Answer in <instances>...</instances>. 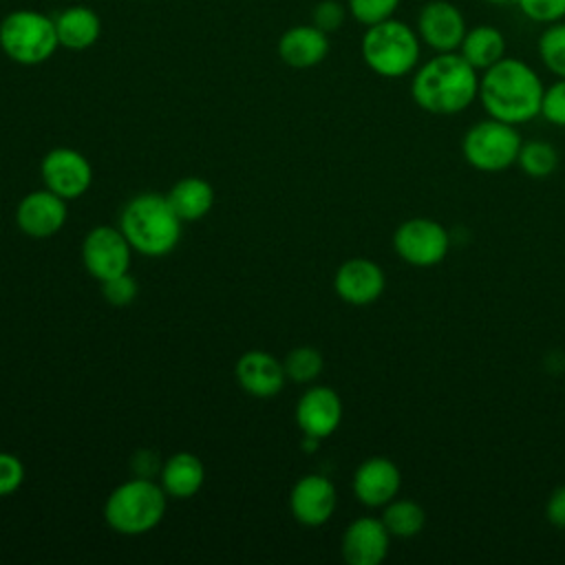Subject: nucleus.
Wrapping results in <instances>:
<instances>
[{
	"mask_svg": "<svg viewBox=\"0 0 565 565\" xmlns=\"http://www.w3.org/2000/svg\"><path fill=\"white\" fill-rule=\"evenodd\" d=\"M545 84L521 57H503L479 75V102L488 117L525 124L541 115Z\"/></svg>",
	"mask_w": 565,
	"mask_h": 565,
	"instance_id": "obj_1",
	"label": "nucleus"
},
{
	"mask_svg": "<svg viewBox=\"0 0 565 565\" xmlns=\"http://www.w3.org/2000/svg\"><path fill=\"white\" fill-rule=\"evenodd\" d=\"M411 97L430 115H457L479 97V71L459 51L435 53L413 71Z\"/></svg>",
	"mask_w": 565,
	"mask_h": 565,
	"instance_id": "obj_2",
	"label": "nucleus"
},
{
	"mask_svg": "<svg viewBox=\"0 0 565 565\" xmlns=\"http://www.w3.org/2000/svg\"><path fill=\"white\" fill-rule=\"evenodd\" d=\"M183 221L177 216L166 194L141 192L121 212L119 227L130 247L143 256H166L181 241Z\"/></svg>",
	"mask_w": 565,
	"mask_h": 565,
	"instance_id": "obj_3",
	"label": "nucleus"
},
{
	"mask_svg": "<svg viewBox=\"0 0 565 565\" xmlns=\"http://www.w3.org/2000/svg\"><path fill=\"white\" fill-rule=\"evenodd\" d=\"M422 40L415 26L395 15L371 24L362 33L360 53L364 64L384 79H399L413 75L422 62Z\"/></svg>",
	"mask_w": 565,
	"mask_h": 565,
	"instance_id": "obj_4",
	"label": "nucleus"
},
{
	"mask_svg": "<svg viewBox=\"0 0 565 565\" xmlns=\"http://www.w3.org/2000/svg\"><path fill=\"white\" fill-rule=\"evenodd\" d=\"M168 508V494L161 483L148 477H132L119 483L104 503V519L110 530L126 536H139L154 530Z\"/></svg>",
	"mask_w": 565,
	"mask_h": 565,
	"instance_id": "obj_5",
	"label": "nucleus"
},
{
	"mask_svg": "<svg viewBox=\"0 0 565 565\" xmlns=\"http://www.w3.org/2000/svg\"><path fill=\"white\" fill-rule=\"evenodd\" d=\"M2 53L22 66H38L60 49L55 20L35 9L9 11L0 22Z\"/></svg>",
	"mask_w": 565,
	"mask_h": 565,
	"instance_id": "obj_6",
	"label": "nucleus"
},
{
	"mask_svg": "<svg viewBox=\"0 0 565 565\" xmlns=\"http://www.w3.org/2000/svg\"><path fill=\"white\" fill-rule=\"evenodd\" d=\"M521 143L516 126L488 117L466 130L461 152L472 168L481 172H501L516 163Z\"/></svg>",
	"mask_w": 565,
	"mask_h": 565,
	"instance_id": "obj_7",
	"label": "nucleus"
},
{
	"mask_svg": "<svg viewBox=\"0 0 565 565\" xmlns=\"http://www.w3.org/2000/svg\"><path fill=\"white\" fill-rule=\"evenodd\" d=\"M393 249L404 263L413 267H435L446 258L450 249V236L441 223L415 216L397 225L393 234Z\"/></svg>",
	"mask_w": 565,
	"mask_h": 565,
	"instance_id": "obj_8",
	"label": "nucleus"
},
{
	"mask_svg": "<svg viewBox=\"0 0 565 565\" xmlns=\"http://www.w3.org/2000/svg\"><path fill=\"white\" fill-rule=\"evenodd\" d=\"M132 252L121 227L97 225L84 236L82 263L95 280L104 282L128 271Z\"/></svg>",
	"mask_w": 565,
	"mask_h": 565,
	"instance_id": "obj_9",
	"label": "nucleus"
},
{
	"mask_svg": "<svg viewBox=\"0 0 565 565\" xmlns=\"http://www.w3.org/2000/svg\"><path fill=\"white\" fill-rule=\"evenodd\" d=\"M415 31L422 44L433 53H455L463 42L468 24L455 2L428 0L417 11Z\"/></svg>",
	"mask_w": 565,
	"mask_h": 565,
	"instance_id": "obj_10",
	"label": "nucleus"
},
{
	"mask_svg": "<svg viewBox=\"0 0 565 565\" xmlns=\"http://www.w3.org/2000/svg\"><path fill=\"white\" fill-rule=\"evenodd\" d=\"M44 188L71 201L82 196L93 183V168L88 159L75 148H53L40 163Z\"/></svg>",
	"mask_w": 565,
	"mask_h": 565,
	"instance_id": "obj_11",
	"label": "nucleus"
},
{
	"mask_svg": "<svg viewBox=\"0 0 565 565\" xmlns=\"http://www.w3.org/2000/svg\"><path fill=\"white\" fill-rule=\"evenodd\" d=\"M18 230L31 238L55 236L66 223V199L49 188L29 192L15 207Z\"/></svg>",
	"mask_w": 565,
	"mask_h": 565,
	"instance_id": "obj_12",
	"label": "nucleus"
},
{
	"mask_svg": "<svg viewBox=\"0 0 565 565\" xmlns=\"http://www.w3.org/2000/svg\"><path fill=\"white\" fill-rule=\"evenodd\" d=\"M355 499L366 508H384L402 488V472L388 457L364 459L351 481Z\"/></svg>",
	"mask_w": 565,
	"mask_h": 565,
	"instance_id": "obj_13",
	"label": "nucleus"
},
{
	"mask_svg": "<svg viewBox=\"0 0 565 565\" xmlns=\"http://www.w3.org/2000/svg\"><path fill=\"white\" fill-rule=\"evenodd\" d=\"M335 486L322 475L300 477L289 492V510L294 519L307 527L327 523L335 510Z\"/></svg>",
	"mask_w": 565,
	"mask_h": 565,
	"instance_id": "obj_14",
	"label": "nucleus"
},
{
	"mask_svg": "<svg viewBox=\"0 0 565 565\" xmlns=\"http://www.w3.org/2000/svg\"><path fill=\"white\" fill-rule=\"evenodd\" d=\"M386 287V276L382 267L371 258H349L344 260L335 276L333 289L335 294L353 307H364L375 302Z\"/></svg>",
	"mask_w": 565,
	"mask_h": 565,
	"instance_id": "obj_15",
	"label": "nucleus"
},
{
	"mask_svg": "<svg viewBox=\"0 0 565 565\" xmlns=\"http://www.w3.org/2000/svg\"><path fill=\"white\" fill-rule=\"evenodd\" d=\"M342 422V399L329 386L307 388L296 404V424L309 437L324 439L338 430Z\"/></svg>",
	"mask_w": 565,
	"mask_h": 565,
	"instance_id": "obj_16",
	"label": "nucleus"
},
{
	"mask_svg": "<svg viewBox=\"0 0 565 565\" xmlns=\"http://www.w3.org/2000/svg\"><path fill=\"white\" fill-rule=\"evenodd\" d=\"M391 534L382 519L360 516L351 521L342 534V558L349 565H380L388 554Z\"/></svg>",
	"mask_w": 565,
	"mask_h": 565,
	"instance_id": "obj_17",
	"label": "nucleus"
},
{
	"mask_svg": "<svg viewBox=\"0 0 565 565\" xmlns=\"http://www.w3.org/2000/svg\"><path fill=\"white\" fill-rule=\"evenodd\" d=\"M236 380L241 388L254 397H274L282 391L287 373L280 360H276L271 353L252 349L245 351L234 366Z\"/></svg>",
	"mask_w": 565,
	"mask_h": 565,
	"instance_id": "obj_18",
	"label": "nucleus"
},
{
	"mask_svg": "<svg viewBox=\"0 0 565 565\" xmlns=\"http://www.w3.org/2000/svg\"><path fill=\"white\" fill-rule=\"evenodd\" d=\"M278 55L291 68L318 66L329 55V33L313 24L289 26L278 40Z\"/></svg>",
	"mask_w": 565,
	"mask_h": 565,
	"instance_id": "obj_19",
	"label": "nucleus"
},
{
	"mask_svg": "<svg viewBox=\"0 0 565 565\" xmlns=\"http://www.w3.org/2000/svg\"><path fill=\"white\" fill-rule=\"evenodd\" d=\"M53 20H55L60 46L68 49V51H86L102 35L99 15L86 4L66 7Z\"/></svg>",
	"mask_w": 565,
	"mask_h": 565,
	"instance_id": "obj_20",
	"label": "nucleus"
},
{
	"mask_svg": "<svg viewBox=\"0 0 565 565\" xmlns=\"http://www.w3.org/2000/svg\"><path fill=\"white\" fill-rule=\"evenodd\" d=\"M205 481V466L194 452H174L168 457L159 472V483L172 499L194 497Z\"/></svg>",
	"mask_w": 565,
	"mask_h": 565,
	"instance_id": "obj_21",
	"label": "nucleus"
},
{
	"mask_svg": "<svg viewBox=\"0 0 565 565\" xmlns=\"http://www.w3.org/2000/svg\"><path fill=\"white\" fill-rule=\"evenodd\" d=\"M459 55L479 73L505 57V35L492 24L468 26Z\"/></svg>",
	"mask_w": 565,
	"mask_h": 565,
	"instance_id": "obj_22",
	"label": "nucleus"
},
{
	"mask_svg": "<svg viewBox=\"0 0 565 565\" xmlns=\"http://www.w3.org/2000/svg\"><path fill=\"white\" fill-rule=\"evenodd\" d=\"M166 196L183 223L203 218L214 205V190L201 177L179 179Z\"/></svg>",
	"mask_w": 565,
	"mask_h": 565,
	"instance_id": "obj_23",
	"label": "nucleus"
},
{
	"mask_svg": "<svg viewBox=\"0 0 565 565\" xmlns=\"http://www.w3.org/2000/svg\"><path fill=\"white\" fill-rule=\"evenodd\" d=\"M382 523L388 530L391 536L397 539H411L417 536L424 530L426 512L424 508L413 499H393L382 510Z\"/></svg>",
	"mask_w": 565,
	"mask_h": 565,
	"instance_id": "obj_24",
	"label": "nucleus"
},
{
	"mask_svg": "<svg viewBox=\"0 0 565 565\" xmlns=\"http://www.w3.org/2000/svg\"><path fill=\"white\" fill-rule=\"evenodd\" d=\"M519 168L532 177V179H545L550 177L556 166H558V152L552 143L543 139H532L527 143H521L519 157H516Z\"/></svg>",
	"mask_w": 565,
	"mask_h": 565,
	"instance_id": "obj_25",
	"label": "nucleus"
},
{
	"mask_svg": "<svg viewBox=\"0 0 565 565\" xmlns=\"http://www.w3.org/2000/svg\"><path fill=\"white\" fill-rule=\"evenodd\" d=\"M541 64L554 75L565 77V20L547 24L536 42Z\"/></svg>",
	"mask_w": 565,
	"mask_h": 565,
	"instance_id": "obj_26",
	"label": "nucleus"
},
{
	"mask_svg": "<svg viewBox=\"0 0 565 565\" xmlns=\"http://www.w3.org/2000/svg\"><path fill=\"white\" fill-rule=\"evenodd\" d=\"M282 366H285L287 380L305 384L316 380L322 373L324 358L316 347H296L285 355Z\"/></svg>",
	"mask_w": 565,
	"mask_h": 565,
	"instance_id": "obj_27",
	"label": "nucleus"
},
{
	"mask_svg": "<svg viewBox=\"0 0 565 565\" xmlns=\"http://www.w3.org/2000/svg\"><path fill=\"white\" fill-rule=\"evenodd\" d=\"M399 2L402 0H347V9L355 22H360L362 26H371L393 18L399 9Z\"/></svg>",
	"mask_w": 565,
	"mask_h": 565,
	"instance_id": "obj_28",
	"label": "nucleus"
},
{
	"mask_svg": "<svg viewBox=\"0 0 565 565\" xmlns=\"http://www.w3.org/2000/svg\"><path fill=\"white\" fill-rule=\"evenodd\" d=\"M519 11L536 24H554L565 20V0H514Z\"/></svg>",
	"mask_w": 565,
	"mask_h": 565,
	"instance_id": "obj_29",
	"label": "nucleus"
},
{
	"mask_svg": "<svg viewBox=\"0 0 565 565\" xmlns=\"http://www.w3.org/2000/svg\"><path fill=\"white\" fill-rule=\"evenodd\" d=\"M541 117L558 128H565V77H556V82L545 86Z\"/></svg>",
	"mask_w": 565,
	"mask_h": 565,
	"instance_id": "obj_30",
	"label": "nucleus"
},
{
	"mask_svg": "<svg viewBox=\"0 0 565 565\" xmlns=\"http://www.w3.org/2000/svg\"><path fill=\"white\" fill-rule=\"evenodd\" d=\"M349 9L340 0H320L311 11V24L324 33H333L344 24Z\"/></svg>",
	"mask_w": 565,
	"mask_h": 565,
	"instance_id": "obj_31",
	"label": "nucleus"
},
{
	"mask_svg": "<svg viewBox=\"0 0 565 565\" xmlns=\"http://www.w3.org/2000/svg\"><path fill=\"white\" fill-rule=\"evenodd\" d=\"M24 463L13 452H0V499L11 497L24 483Z\"/></svg>",
	"mask_w": 565,
	"mask_h": 565,
	"instance_id": "obj_32",
	"label": "nucleus"
},
{
	"mask_svg": "<svg viewBox=\"0 0 565 565\" xmlns=\"http://www.w3.org/2000/svg\"><path fill=\"white\" fill-rule=\"evenodd\" d=\"M137 280L126 271V274H119L115 278H108L102 282V294L104 298L115 305V307H126L130 305L135 298H137Z\"/></svg>",
	"mask_w": 565,
	"mask_h": 565,
	"instance_id": "obj_33",
	"label": "nucleus"
},
{
	"mask_svg": "<svg viewBox=\"0 0 565 565\" xmlns=\"http://www.w3.org/2000/svg\"><path fill=\"white\" fill-rule=\"evenodd\" d=\"M545 519H547L554 527L565 530V483L558 486V488L550 494V499H547V503H545Z\"/></svg>",
	"mask_w": 565,
	"mask_h": 565,
	"instance_id": "obj_34",
	"label": "nucleus"
},
{
	"mask_svg": "<svg viewBox=\"0 0 565 565\" xmlns=\"http://www.w3.org/2000/svg\"><path fill=\"white\" fill-rule=\"evenodd\" d=\"M483 2H488V4H510L514 0H483Z\"/></svg>",
	"mask_w": 565,
	"mask_h": 565,
	"instance_id": "obj_35",
	"label": "nucleus"
}]
</instances>
